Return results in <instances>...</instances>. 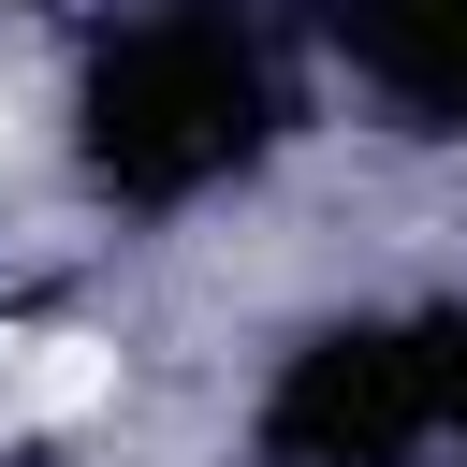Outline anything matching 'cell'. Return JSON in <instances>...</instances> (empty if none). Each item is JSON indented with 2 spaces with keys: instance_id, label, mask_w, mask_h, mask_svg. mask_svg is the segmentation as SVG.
<instances>
[{
  "instance_id": "6da1fadb",
  "label": "cell",
  "mask_w": 467,
  "mask_h": 467,
  "mask_svg": "<svg viewBox=\"0 0 467 467\" xmlns=\"http://www.w3.org/2000/svg\"><path fill=\"white\" fill-rule=\"evenodd\" d=\"M117 409V350L44 321V336H0V438H44V423H88Z\"/></svg>"
}]
</instances>
